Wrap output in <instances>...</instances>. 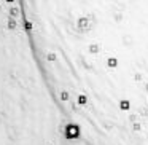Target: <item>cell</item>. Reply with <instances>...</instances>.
I'll return each instance as SVG.
<instances>
[{
	"instance_id": "6",
	"label": "cell",
	"mask_w": 148,
	"mask_h": 145,
	"mask_svg": "<svg viewBox=\"0 0 148 145\" xmlns=\"http://www.w3.org/2000/svg\"><path fill=\"white\" fill-rule=\"evenodd\" d=\"M108 65H110V67H115V65H116V61H115V59H110V61H108Z\"/></svg>"
},
{
	"instance_id": "1",
	"label": "cell",
	"mask_w": 148,
	"mask_h": 145,
	"mask_svg": "<svg viewBox=\"0 0 148 145\" xmlns=\"http://www.w3.org/2000/svg\"><path fill=\"white\" fill-rule=\"evenodd\" d=\"M81 135V129L78 124H75V123H69V124H65L64 128V137L67 139V140H75V139H80Z\"/></svg>"
},
{
	"instance_id": "5",
	"label": "cell",
	"mask_w": 148,
	"mask_h": 145,
	"mask_svg": "<svg viewBox=\"0 0 148 145\" xmlns=\"http://www.w3.org/2000/svg\"><path fill=\"white\" fill-rule=\"evenodd\" d=\"M132 128H134V131H140V124H138V123H134Z\"/></svg>"
},
{
	"instance_id": "3",
	"label": "cell",
	"mask_w": 148,
	"mask_h": 145,
	"mask_svg": "<svg viewBox=\"0 0 148 145\" xmlns=\"http://www.w3.org/2000/svg\"><path fill=\"white\" fill-rule=\"evenodd\" d=\"M129 107H131L129 100H121V102H119V109L121 110H129Z\"/></svg>"
},
{
	"instance_id": "4",
	"label": "cell",
	"mask_w": 148,
	"mask_h": 145,
	"mask_svg": "<svg viewBox=\"0 0 148 145\" xmlns=\"http://www.w3.org/2000/svg\"><path fill=\"white\" fill-rule=\"evenodd\" d=\"M61 100H62V102H67V100H69V93H67V91H62V93H61Z\"/></svg>"
},
{
	"instance_id": "2",
	"label": "cell",
	"mask_w": 148,
	"mask_h": 145,
	"mask_svg": "<svg viewBox=\"0 0 148 145\" xmlns=\"http://www.w3.org/2000/svg\"><path fill=\"white\" fill-rule=\"evenodd\" d=\"M78 104H80V105H86V104H88V97L84 96V94H80V96H78Z\"/></svg>"
}]
</instances>
